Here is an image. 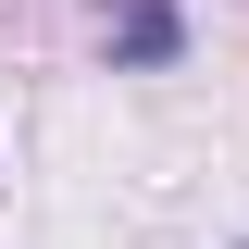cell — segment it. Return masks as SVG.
I'll use <instances>...</instances> for the list:
<instances>
[{
  "label": "cell",
  "mask_w": 249,
  "mask_h": 249,
  "mask_svg": "<svg viewBox=\"0 0 249 249\" xmlns=\"http://www.w3.org/2000/svg\"><path fill=\"white\" fill-rule=\"evenodd\" d=\"M100 50H112V75H175L187 62V13L175 0H100Z\"/></svg>",
  "instance_id": "6da1fadb"
},
{
  "label": "cell",
  "mask_w": 249,
  "mask_h": 249,
  "mask_svg": "<svg viewBox=\"0 0 249 249\" xmlns=\"http://www.w3.org/2000/svg\"><path fill=\"white\" fill-rule=\"evenodd\" d=\"M237 249H249V237H237Z\"/></svg>",
  "instance_id": "7a4b0ae2"
}]
</instances>
